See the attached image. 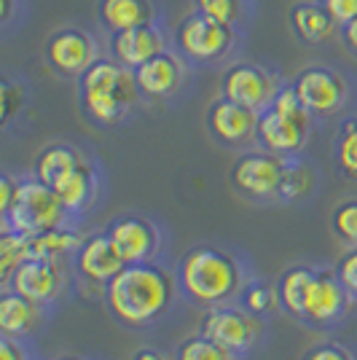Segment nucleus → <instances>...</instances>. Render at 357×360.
I'll list each match as a JSON object with an SVG mask.
<instances>
[{"mask_svg":"<svg viewBox=\"0 0 357 360\" xmlns=\"http://www.w3.org/2000/svg\"><path fill=\"white\" fill-rule=\"evenodd\" d=\"M57 360H86V358H78V355H65V358H57Z\"/></svg>","mask_w":357,"mask_h":360,"instance_id":"obj_41","label":"nucleus"},{"mask_svg":"<svg viewBox=\"0 0 357 360\" xmlns=\"http://www.w3.org/2000/svg\"><path fill=\"white\" fill-rule=\"evenodd\" d=\"M0 360H27L25 347H22V339L3 336V339H0Z\"/></svg>","mask_w":357,"mask_h":360,"instance_id":"obj_38","label":"nucleus"},{"mask_svg":"<svg viewBox=\"0 0 357 360\" xmlns=\"http://www.w3.org/2000/svg\"><path fill=\"white\" fill-rule=\"evenodd\" d=\"M293 86L312 116H333L346 103V81L336 70L323 65L304 68L296 75Z\"/></svg>","mask_w":357,"mask_h":360,"instance_id":"obj_8","label":"nucleus"},{"mask_svg":"<svg viewBox=\"0 0 357 360\" xmlns=\"http://www.w3.org/2000/svg\"><path fill=\"white\" fill-rule=\"evenodd\" d=\"M290 27L306 44H323L333 35L336 19L323 3H296L290 8Z\"/></svg>","mask_w":357,"mask_h":360,"instance_id":"obj_21","label":"nucleus"},{"mask_svg":"<svg viewBox=\"0 0 357 360\" xmlns=\"http://www.w3.org/2000/svg\"><path fill=\"white\" fill-rule=\"evenodd\" d=\"M209 132L226 146H245L255 137L258 129V110L247 105H239L234 100H215L207 113Z\"/></svg>","mask_w":357,"mask_h":360,"instance_id":"obj_15","label":"nucleus"},{"mask_svg":"<svg viewBox=\"0 0 357 360\" xmlns=\"http://www.w3.org/2000/svg\"><path fill=\"white\" fill-rule=\"evenodd\" d=\"M317 274L320 269H312V266H290L285 271L280 277V285H277L283 309H287L293 317H304L306 299H309V290H312Z\"/></svg>","mask_w":357,"mask_h":360,"instance_id":"obj_24","label":"nucleus"},{"mask_svg":"<svg viewBox=\"0 0 357 360\" xmlns=\"http://www.w3.org/2000/svg\"><path fill=\"white\" fill-rule=\"evenodd\" d=\"M178 280L156 261L126 264L124 269L108 283L105 299L110 312L119 317L124 326H148L169 309L175 299Z\"/></svg>","mask_w":357,"mask_h":360,"instance_id":"obj_1","label":"nucleus"},{"mask_svg":"<svg viewBox=\"0 0 357 360\" xmlns=\"http://www.w3.org/2000/svg\"><path fill=\"white\" fill-rule=\"evenodd\" d=\"M285 167L287 159L271 150H247L231 165V186L242 196L266 202V199H280V188L285 180Z\"/></svg>","mask_w":357,"mask_h":360,"instance_id":"obj_5","label":"nucleus"},{"mask_svg":"<svg viewBox=\"0 0 357 360\" xmlns=\"http://www.w3.org/2000/svg\"><path fill=\"white\" fill-rule=\"evenodd\" d=\"M336 159L344 175L357 180V119L344 121L342 135L336 143Z\"/></svg>","mask_w":357,"mask_h":360,"instance_id":"obj_30","label":"nucleus"},{"mask_svg":"<svg viewBox=\"0 0 357 360\" xmlns=\"http://www.w3.org/2000/svg\"><path fill=\"white\" fill-rule=\"evenodd\" d=\"M239 307H245L247 312H253V315H268V312H274V307L280 304V293H277V288L266 283V280H253V283H247V285H242L239 290Z\"/></svg>","mask_w":357,"mask_h":360,"instance_id":"obj_28","label":"nucleus"},{"mask_svg":"<svg viewBox=\"0 0 357 360\" xmlns=\"http://www.w3.org/2000/svg\"><path fill=\"white\" fill-rule=\"evenodd\" d=\"M16 188H19V180H14L11 175H0V215L11 210L16 199Z\"/></svg>","mask_w":357,"mask_h":360,"instance_id":"obj_37","label":"nucleus"},{"mask_svg":"<svg viewBox=\"0 0 357 360\" xmlns=\"http://www.w3.org/2000/svg\"><path fill=\"white\" fill-rule=\"evenodd\" d=\"M261 317L247 312L245 307H209L199 320V333L226 347L231 355H245L261 339Z\"/></svg>","mask_w":357,"mask_h":360,"instance_id":"obj_6","label":"nucleus"},{"mask_svg":"<svg viewBox=\"0 0 357 360\" xmlns=\"http://www.w3.org/2000/svg\"><path fill=\"white\" fill-rule=\"evenodd\" d=\"M330 229L344 245H357V199H346L336 205L330 215Z\"/></svg>","mask_w":357,"mask_h":360,"instance_id":"obj_31","label":"nucleus"},{"mask_svg":"<svg viewBox=\"0 0 357 360\" xmlns=\"http://www.w3.org/2000/svg\"><path fill=\"white\" fill-rule=\"evenodd\" d=\"M0 218H3V229H8V231L38 234V231L65 224L67 210L51 186H46L44 180L38 178H30L19 180L14 205Z\"/></svg>","mask_w":357,"mask_h":360,"instance_id":"obj_4","label":"nucleus"},{"mask_svg":"<svg viewBox=\"0 0 357 360\" xmlns=\"http://www.w3.org/2000/svg\"><path fill=\"white\" fill-rule=\"evenodd\" d=\"M84 162L86 159L81 156L78 148L65 146V143H54V146H48L35 156V178L54 188L62 178H67L75 167H81Z\"/></svg>","mask_w":357,"mask_h":360,"instance_id":"obj_22","label":"nucleus"},{"mask_svg":"<svg viewBox=\"0 0 357 360\" xmlns=\"http://www.w3.org/2000/svg\"><path fill=\"white\" fill-rule=\"evenodd\" d=\"M164 51V35L162 30L150 22V25H140V27H129V30H119L110 35V54L113 60H119L126 68H137L150 57Z\"/></svg>","mask_w":357,"mask_h":360,"instance_id":"obj_17","label":"nucleus"},{"mask_svg":"<svg viewBox=\"0 0 357 360\" xmlns=\"http://www.w3.org/2000/svg\"><path fill=\"white\" fill-rule=\"evenodd\" d=\"M134 81L140 86V94L162 100V97H169V94H175L180 89V84H183V65H180L175 54L162 51V54H156L148 62L134 68Z\"/></svg>","mask_w":357,"mask_h":360,"instance_id":"obj_18","label":"nucleus"},{"mask_svg":"<svg viewBox=\"0 0 357 360\" xmlns=\"http://www.w3.org/2000/svg\"><path fill=\"white\" fill-rule=\"evenodd\" d=\"M336 277L342 280V285L349 290V296L357 299V245H352L346 253L336 261Z\"/></svg>","mask_w":357,"mask_h":360,"instance_id":"obj_33","label":"nucleus"},{"mask_svg":"<svg viewBox=\"0 0 357 360\" xmlns=\"http://www.w3.org/2000/svg\"><path fill=\"white\" fill-rule=\"evenodd\" d=\"M323 6L327 8V14L336 19V25H346L357 19V0H323Z\"/></svg>","mask_w":357,"mask_h":360,"instance_id":"obj_35","label":"nucleus"},{"mask_svg":"<svg viewBox=\"0 0 357 360\" xmlns=\"http://www.w3.org/2000/svg\"><path fill=\"white\" fill-rule=\"evenodd\" d=\"M54 191L60 196V202L65 205L67 215H81L91 205L94 191H97V175L91 169L89 162H84L81 167H75L67 178H62Z\"/></svg>","mask_w":357,"mask_h":360,"instance_id":"obj_20","label":"nucleus"},{"mask_svg":"<svg viewBox=\"0 0 357 360\" xmlns=\"http://www.w3.org/2000/svg\"><path fill=\"white\" fill-rule=\"evenodd\" d=\"M137 97L140 86L134 81V70L119 60H94L81 75V103L86 116L97 124H119Z\"/></svg>","mask_w":357,"mask_h":360,"instance_id":"obj_3","label":"nucleus"},{"mask_svg":"<svg viewBox=\"0 0 357 360\" xmlns=\"http://www.w3.org/2000/svg\"><path fill=\"white\" fill-rule=\"evenodd\" d=\"M314 169L301 159H293L285 167V180L280 188V202H298L306 199L314 188Z\"/></svg>","mask_w":357,"mask_h":360,"instance_id":"obj_26","label":"nucleus"},{"mask_svg":"<svg viewBox=\"0 0 357 360\" xmlns=\"http://www.w3.org/2000/svg\"><path fill=\"white\" fill-rule=\"evenodd\" d=\"M175 44L191 62H215L234 44V25H223L196 11L178 25Z\"/></svg>","mask_w":357,"mask_h":360,"instance_id":"obj_7","label":"nucleus"},{"mask_svg":"<svg viewBox=\"0 0 357 360\" xmlns=\"http://www.w3.org/2000/svg\"><path fill=\"white\" fill-rule=\"evenodd\" d=\"M44 320V304L16 293L14 288H6L0 296V330L3 336L25 339L35 333V328Z\"/></svg>","mask_w":357,"mask_h":360,"instance_id":"obj_19","label":"nucleus"},{"mask_svg":"<svg viewBox=\"0 0 357 360\" xmlns=\"http://www.w3.org/2000/svg\"><path fill=\"white\" fill-rule=\"evenodd\" d=\"M245 285L237 255L215 245L191 248L178 264V288L196 307H218L239 296Z\"/></svg>","mask_w":357,"mask_h":360,"instance_id":"obj_2","label":"nucleus"},{"mask_svg":"<svg viewBox=\"0 0 357 360\" xmlns=\"http://www.w3.org/2000/svg\"><path fill=\"white\" fill-rule=\"evenodd\" d=\"M346 304H349V290L342 285L336 271H320L309 290L304 320L314 326H327L346 312Z\"/></svg>","mask_w":357,"mask_h":360,"instance_id":"obj_16","label":"nucleus"},{"mask_svg":"<svg viewBox=\"0 0 357 360\" xmlns=\"http://www.w3.org/2000/svg\"><path fill=\"white\" fill-rule=\"evenodd\" d=\"M46 60L60 75H84L97 60V44L89 32L78 27L57 30L46 44Z\"/></svg>","mask_w":357,"mask_h":360,"instance_id":"obj_14","label":"nucleus"},{"mask_svg":"<svg viewBox=\"0 0 357 360\" xmlns=\"http://www.w3.org/2000/svg\"><path fill=\"white\" fill-rule=\"evenodd\" d=\"M108 237L124 264L153 261L162 248V234L153 221L143 215H121L108 226Z\"/></svg>","mask_w":357,"mask_h":360,"instance_id":"obj_9","label":"nucleus"},{"mask_svg":"<svg viewBox=\"0 0 357 360\" xmlns=\"http://www.w3.org/2000/svg\"><path fill=\"white\" fill-rule=\"evenodd\" d=\"M84 237L67 224L46 229L38 234H27V258H60L81 248Z\"/></svg>","mask_w":357,"mask_h":360,"instance_id":"obj_25","label":"nucleus"},{"mask_svg":"<svg viewBox=\"0 0 357 360\" xmlns=\"http://www.w3.org/2000/svg\"><path fill=\"white\" fill-rule=\"evenodd\" d=\"M309 121H312V116H290V113L274 110L268 105L258 113L255 137H258L261 148L280 153V156H293L306 146Z\"/></svg>","mask_w":357,"mask_h":360,"instance_id":"obj_10","label":"nucleus"},{"mask_svg":"<svg viewBox=\"0 0 357 360\" xmlns=\"http://www.w3.org/2000/svg\"><path fill=\"white\" fill-rule=\"evenodd\" d=\"M22 103H25L22 89H16V84H11V81H3V124L11 121V116L22 108Z\"/></svg>","mask_w":357,"mask_h":360,"instance_id":"obj_36","label":"nucleus"},{"mask_svg":"<svg viewBox=\"0 0 357 360\" xmlns=\"http://www.w3.org/2000/svg\"><path fill=\"white\" fill-rule=\"evenodd\" d=\"M344 32V44L349 46L352 51H357V19H352V22H346L342 27Z\"/></svg>","mask_w":357,"mask_h":360,"instance_id":"obj_39","label":"nucleus"},{"mask_svg":"<svg viewBox=\"0 0 357 360\" xmlns=\"http://www.w3.org/2000/svg\"><path fill=\"white\" fill-rule=\"evenodd\" d=\"M196 11L223 25H234L239 19V0H196Z\"/></svg>","mask_w":357,"mask_h":360,"instance_id":"obj_32","label":"nucleus"},{"mask_svg":"<svg viewBox=\"0 0 357 360\" xmlns=\"http://www.w3.org/2000/svg\"><path fill=\"white\" fill-rule=\"evenodd\" d=\"M6 288H14L16 293L44 307L51 304L65 288V271L60 266V258H25Z\"/></svg>","mask_w":357,"mask_h":360,"instance_id":"obj_12","label":"nucleus"},{"mask_svg":"<svg viewBox=\"0 0 357 360\" xmlns=\"http://www.w3.org/2000/svg\"><path fill=\"white\" fill-rule=\"evenodd\" d=\"M132 360H167V358H164L159 349H153V347H143V349L134 352Z\"/></svg>","mask_w":357,"mask_h":360,"instance_id":"obj_40","label":"nucleus"},{"mask_svg":"<svg viewBox=\"0 0 357 360\" xmlns=\"http://www.w3.org/2000/svg\"><path fill=\"white\" fill-rule=\"evenodd\" d=\"M100 19L110 32L150 25L153 3L150 0H100Z\"/></svg>","mask_w":357,"mask_h":360,"instance_id":"obj_23","label":"nucleus"},{"mask_svg":"<svg viewBox=\"0 0 357 360\" xmlns=\"http://www.w3.org/2000/svg\"><path fill=\"white\" fill-rule=\"evenodd\" d=\"M126 264L121 261V255L116 253L113 242L108 237V231L103 234H89L84 237L81 248L75 250V271L81 274V280L91 288H108V283L124 269Z\"/></svg>","mask_w":357,"mask_h":360,"instance_id":"obj_13","label":"nucleus"},{"mask_svg":"<svg viewBox=\"0 0 357 360\" xmlns=\"http://www.w3.org/2000/svg\"><path fill=\"white\" fill-rule=\"evenodd\" d=\"M25 258H27V234L3 229V237H0V283L3 285L11 283L16 266Z\"/></svg>","mask_w":357,"mask_h":360,"instance_id":"obj_27","label":"nucleus"},{"mask_svg":"<svg viewBox=\"0 0 357 360\" xmlns=\"http://www.w3.org/2000/svg\"><path fill=\"white\" fill-rule=\"evenodd\" d=\"M277 84L274 78L258 68V65H247V62H239V65H231L228 70L221 78V94L226 100H234L239 105H247L253 110H264L268 108V103L274 100L277 94Z\"/></svg>","mask_w":357,"mask_h":360,"instance_id":"obj_11","label":"nucleus"},{"mask_svg":"<svg viewBox=\"0 0 357 360\" xmlns=\"http://www.w3.org/2000/svg\"><path fill=\"white\" fill-rule=\"evenodd\" d=\"M301 360H355L352 352L342 345H333V342H323V345H314L304 352Z\"/></svg>","mask_w":357,"mask_h":360,"instance_id":"obj_34","label":"nucleus"},{"mask_svg":"<svg viewBox=\"0 0 357 360\" xmlns=\"http://www.w3.org/2000/svg\"><path fill=\"white\" fill-rule=\"evenodd\" d=\"M234 358H237V355H231L226 347L207 339L205 333L188 336V339L180 342V347L175 349V360H234Z\"/></svg>","mask_w":357,"mask_h":360,"instance_id":"obj_29","label":"nucleus"}]
</instances>
